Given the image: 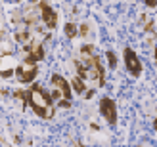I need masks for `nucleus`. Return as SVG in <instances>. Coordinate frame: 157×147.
I'll return each mask as SVG.
<instances>
[{
  "instance_id": "13",
  "label": "nucleus",
  "mask_w": 157,
  "mask_h": 147,
  "mask_svg": "<svg viewBox=\"0 0 157 147\" xmlns=\"http://www.w3.org/2000/svg\"><path fill=\"white\" fill-rule=\"evenodd\" d=\"M13 97H17L23 101V107L27 105V92L25 90H13Z\"/></svg>"
},
{
  "instance_id": "12",
  "label": "nucleus",
  "mask_w": 157,
  "mask_h": 147,
  "mask_svg": "<svg viewBox=\"0 0 157 147\" xmlns=\"http://www.w3.org/2000/svg\"><path fill=\"white\" fill-rule=\"evenodd\" d=\"M94 53V46L92 44H82L81 46V56L82 57H88V56H92Z\"/></svg>"
},
{
  "instance_id": "5",
  "label": "nucleus",
  "mask_w": 157,
  "mask_h": 147,
  "mask_svg": "<svg viewBox=\"0 0 157 147\" xmlns=\"http://www.w3.org/2000/svg\"><path fill=\"white\" fill-rule=\"evenodd\" d=\"M40 19L48 29H56L58 25V13L48 6V2H40Z\"/></svg>"
},
{
  "instance_id": "21",
  "label": "nucleus",
  "mask_w": 157,
  "mask_h": 147,
  "mask_svg": "<svg viewBox=\"0 0 157 147\" xmlns=\"http://www.w3.org/2000/svg\"><path fill=\"white\" fill-rule=\"evenodd\" d=\"M13 2H23V0H13ZM29 2H35V0H29Z\"/></svg>"
},
{
  "instance_id": "14",
  "label": "nucleus",
  "mask_w": 157,
  "mask_h": 147,
  "mask_svg": "<svg viewBox=\"0 0 157 147\" xmlns=\"http://www.w3.org/2000/svg\"><path fill=\"white\" fill-rule=\"evenodd\" d=\"M56 105L61 107V109H69V107H71V99H58Z\"/></svg>"
},
{
  "instance_id": "16",
  "label": "nucleus",
  "mask_w": 157,
  "mask_h": 147,
  "mask_svg": "<svg viewBox=\"0 0 157 147\" xmlns=\"http://www.w3.org/2000/svg\"><path fill=\"white\" fill-rule=\"evenodd\" d=\"M12 21H13V23H19V21H23L21 13H19V12H13V13H12Z\"/></svg>"
},
{
  "instance_id": "20",
  "label": "nucleus",
  "mask_w": 157,
  "mask_h": 147,
  "mask_svg": "<svg viewBox=\"0 0 157 147\" xmlns=\"http://www.w3.org/2000/svg\"><path fill=\"white\" fill-rule=\"evenodd\" d=\"M92 96H94V90H84V97L86 99H90Z\"/></svg>"
},
{
  "instance_id": "18",
  "label": "nucleus",
  "mask_w": 157,
  "mask_h": 147,
  "mask_svg": "<svg viewBox=\"0 0 157 147\" xmlns=\"http://www.w3.org/2000/svg\"><path fill=\"white\" fill-rule=\"evenodd\" d=\"M146 6H150V8H155L157 6V0H144Z\"/></svg>"
},
{
  "instance_id": "17",
  "label": "nucleus",
  "mask_w": 157,
  "mask_h": 147,
  "mask_svg": "<svg viewBox=\"0 0 157 147\" xmlns=\"http://www.w3.org/2000/svg\"><path fill=\"white\" fill-rule=\"evenodd\" d=\"M144 29H146V33H151V31H153V21H147Z\"/></svg>"
},
{
  "instance_id": "23",
  "label": "nucleus",
  "mask_w": 157,
  "mask_h": 147,
  "mask_svg": "<svg viewBox=\"0 0 157 147\" xmlns=\"http://www.w3.org/2000/svg\"><path fill=\"white\" fill-rule=\"evenodd\" d=\"M73 147H82V145H81V143H75V145H73Z\"/></svg>"
},
{
  "instance_id": "7",
  "label": "nucleus",
  "mask_w": 157,
  "mask_h": 147,
  "mask_svg": "<svg viewBox=\"0 0 157 147\" xmlns=\"http://www.w3.org/2000/svg\"><path fill=\"white\" fill-rule=\"evenodd\" d=\"M15 73V65H13V56L12 53H6V56L0 57V76L2 79H10Z\"/></svg>"
},
{
  "instance_id": "6",
  "label": "nucleus",
  "mask_w": 157,
  "mask_h": 147,
  "mask_svg": "<svg viewBox=\"0 0 157 147\" xmlns=\"http://www.w3.org/2000/svg\"><path fill=\"white\" fill-rule=\"evenodd\" d=\"M52 86H54V88H56V90L59 92L63 99H71V97H73L71 86H69V84H67V80L63 79V76H59L58 73H54V75H52Z\"/></svg>"
},
{
  "instance_id": "22",
  "label": "nucleus",
  "mask_w": 157,
  "mask_h": 147,
  "mask_svg": "<svg viewBox=\"0 0 157 147\" xmlns=\"http://www.w3.org/2000/svg\"><path fill=\"white\" fill-rule=\"evenodd\" d=\"M153 126H155V130H157V119H155V120H153Z\"/></svg>"
},
{
  "instance_id": "9",
  "label": "nucleus",
  "mask_w": 157,
  "mask_h": 147,
  "mask_svg": "<svg viewBox=\"0 0 157 147\" xmlns=\"http://www.w3.org/2000/svg\"><path fill=\"white\" fill-rule=\"evenodd\" d=\"M71 86L75 88V92H77V94H82V92L86 90V86H84V80H82V79H78V76H73V80H71Z\"/></svg>"
},
{
  "instance_id": "24",
  "label": "nucleus",
  "mask_w": 157,
  "mask_h": 147,
  "mask_svg": "<svg viewBox=\"0 0 157 147\" xmlns=\"http://www.w3.org/2000/svg\"><path fill=\"white\" fill-rule=\"evenodd\" d=\"M155 61H157V48H155Z\"/></svg>"
},
{
  "instance_id": "10",
  "label": "nucleus",
  "mask_w": 157,
  "mask_h": 147,
  "mask_svg": "<svg viewBox=\"0 0 157 147\" xmlns=\"http://www.w3.org/2000/svg\"><path fill=\"white\" fill-rule=\"evenodd\" d=\"M65 36L67 38H75L77 35H78V29H77V25L75 23H65Z\"/></svg>"
},
{
  "instance_id": "1",
  "label": "nucleus",
  "mask_w": 157,
  "mask_h": 147,
  "mask_svg": "<svg viewBox=\"0 0 157 147\" xmlns=\"http://www.w3.org/2000/svg\"><path fill=\"white\" fill-rule=\"evenodd\" d=\"M27 105L40 119H52L54 111H56L54 101L50 99V94H46L42 90V86H38V84H35V86L27 92Z\"/></svg>"
},
{
  "instance_id": "15",
  "label": "nucleus",
  "mask_w": 157,
  "mask_h": 147,
  "mask_svg": "<svg viewBox=\"0 0 157 147\" xmlns=\"http://www.w3.org/2000/svg\"><path fill=\"white\" fill-rule=\"evenodd\" d=\"M78 35H81V36H86V35H88V25H86V23H82V25L78 27Z\"/></svg>"
},
{
  "instance_id": "11",
  "label": "nucleus",
  "mask_w": 157,
  "mask_h": 147,
  "mask_svg": "<svg viewBox=\"0 0 157 147\" xmlns=\"http://www.w3.org/2000/svg\"><path fill=\"white\" fill-rule=\"evenodd\" d=\"M105 57H107V65L111 67V69H115L117 67V61H119V59H117V56H115V52H111V50L105 52Z\"/></svg>"
},
{
  "instance_id": "19",
  "label": "nucleus",
  "mask_w": 157,
  "mask_h": 147,
  "mask_svg": "<svg viewBox=\"0 0 157 147\" xmlns=\"http://www.w3.org/2000/svg\"><path fill=\"white\" fill-rule=\"evenodd\" d=\"M138 147H153V143H151V141H147V140H144V141L140 143Z\"/></svg>"
},
{
  "instance_id": "3",
  "label": "nucleus",
  "mask_w": 157,
  "mask_h": 147,
  "mask_svg": "<svg viewBox=\"0 0 157 147\" xmlns=\"http://www.w3.org/2000/svg\"><path fill=\"white\" fill-rule=\"evenodd\" d=\"M100 113H101V117L105 119L107 124H117V105L113 99H109V97H101L100 99Z\"/></svg>"
},
{
  "instance_id": "4",
  "label": "nucleus",
  "mask_w": 157,
  "mask_h": 147,
  "mask_svg": "<svg viewBox=\"0 0 157 147\" xmlns=\"http://www.w3.org/2000/svg\"><path fill=\"white\" fill-rule=\"evenodd\" d=\"M36 73H38L36 65L25 63V61H23L21 65L15 67V76H17V80H19V82H23V84L33 82V80H35V76H36Z\"/></svg>"
},
{
  "instance_id": "2",
  "label": "nucleus",
  "mask_w": 157,
  "mask_h": 147,
  "mask_svg": "<svg viewBox=\"0 0 157 147\" xmlns=\"http://www.w3.org/2000/svg\"><path fill=\"white\" fill-rule=\"evenodd\" d=\"M124 67L132 76H140L142 75V61L136 56V52L132 48H124Z\"/></svg>"
},
{
  "instance_id": "8",
  "label": "nucleus",
  "mask_w": 157,
  "mask_h": 147,
  "mask_svg": "<svg viewBox=\"0 0 157 147\" xmlns=\"http://www.w3.org/2000/svg\"><path fill=\"white\" fill-rule=\"evenodd\" d=\"M13 38H15L17 42H21L23 46H25V44H29V42H31V31H29V29H19L17 33L13 35Z\"/></svg>"
}]
</instances>
